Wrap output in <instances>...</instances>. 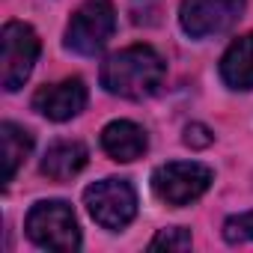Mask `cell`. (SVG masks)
<instances>
[{
    "label": "cell",
    "mask_w": 253,
    "mask_h": 253,
    "mask_svg": "<svg viewBox=\"0 0 253 253\" xmlns=\"http://www.w3.org/2000/svg\"><path fill=\"white\" fill-rule=\"evenodd\" d=\"M167 75L164 57L152 45H128L101 63V86L119 98H149L161 89Z\"/></svg>",
    "instance_id": "obj_1"
},
{
    "label": "cell",
    "mask_w": 253,
    "mask_h": 253,
    "mask_svg": "<svg viewBox=\"0 0 253 253\" xmlns=\"http://www.w3.org/2000/svg\"><path fill=\"white\" fill-rule=\"evenodd\" d=\"M27 238L42 247V250H54V253H75L81 247V229H78V217L72 211L69 203L63 200H42L27 211L24 220Z\"/></svg>",
    "instance_id": "obj_2"
},
{
    "label": "cell",
    "mask_w": 253,
    "mask_h": 253,
    "mask_svg": "<svg viewBox=\"0 0 253 253\" xmlns=\"http://www.w3.org/2000/svg\"><path fill=\"white\" fill-rule=\"evenodd\" d=\"M214 182V173L200 164V161H170V164H161L155 167L152 173V194L173 206V209H182V206H191L194 200H200L209 185Z\"/></svg>",
    "instance_id": "obj_3"
},
{
    "label": "cell",
    "mask_w": 253,
    "mask_h": 253,
    "mask_svg": "<svg viewBox=\"0 0 253 253\" xmlns=\"http://www.w3.org/2000/svg\"><path fill=\"white\" fill-rule=\"evenodd\" d=\"M39 60V36L24 21H9L0 33V84L6 92H18Z\"/></svg>",
    "instance_id": "obj_4"
},
{
    "label": "cell",
    "mask_w": 253,
    "mask_h": 253,
    "mask_svg": "<svg viewBox=\"0 0 253 253\" xmlns=\"http://www.w3.org/2000/svg\"><path fill=\"white\" fill-rule=\"evenodd\" d=\"M89 217L104 229H122L137 214V191L128 179H101L84 191Z\"/></svg>",
    "instance_id": "obj_5"
},
{
    "label": "cell",
    "mask_w": 253,
    "mask_h": 253,
    "mask_svg": "<svg viewBox=\"0 0 253 253\" xmlns=\"http://www.w3.org/2000/svg\"><path fill=\"white\" fill-rule=\"evenodd\" d=\"M116 30V9L110 0H84L66 27V48L84 57L98 54Z\"/></svg>",
    "instance_id": "obj_6"
},
{
    "label": "cell",
    "mask_w": 253,
    "mask_h": 253,
    "mask_svg": "<svg viewBox=\"0 0 253 253\" xmlns=\"http://www.w3.org/2000/svg\"><path fill=\"white\" fill-rule=\"evenodd\" d=\"M247 0H182L179 6V24L191 39H209L223 30H229Z\"/></svg>",
    "instance_id": "obj_7"
},
{
    "label": "cell",
    "mask_w": 253,
    "mask_h": 253,
    "mask_svg": "<svg viewBox=\"0 0 253 253\" xmlns=\"http://www.w3.org/2000/svg\"><path fill=\"white\" fill-rule=\"evenodd\" d=\"M86 84L81 78H66L57 84H48L42 89H36L33 95V110H39L45 119L51 122H66L72 116H78L86 107Z\"/></svg>",
    "instance_id": "obj_8"
},
{
    "label": "cell",
    "mask_w": 253,
    "mask_h": 253,
    "mask_svg": "<svg viewBox=\"0 0 253 253\" xmlns=\"http://www.w3.org/2000/svg\"><path fill=\"white\" fill-rule=\"evenodd\" d=\"M101 149L113 161H137L149 149V137L131 119H113L101 128Z\"/></svg>",
    "instance_id": "obj_9"
},
{
    "label": "cell",
    "mask_w": 253,
    "mask_h": 253,
    "mask_svg": "<svg viewBox=\"0 0 253 253\" xmlns=\"http://www.w3.org/2000/svg\"><path fill=\"white\" fill-rule=\"evenodd\" d=\"M220 78L229 89H253V33L238 36L223 51Z\"/></svg>",
    "instance_id": "obj_10"
},
{
    "label": "cell",
    "mask_w": 253,
    "mask_h": 253,
    "mask_svg": "<svg viewBox=\"0 0 253 253\" xmlns=\"http://www.w3.org/2000/svg\"><path fill=\"white\" fill-rule=\"evenodd\" d=\"M89 161V152L81 140H60L54 143L45 158H42V173L54 182H66L72 176H78Z\"/></svg>",
    "instance_id": "obj_11"
},
{
    "label": "cell",
    "mask_w": 253,
    "mask_h": 253,
    "mask_svg": "<svg viewBox=\"0 0 253 253\" xmlns=\"http://www.w3.org/2000/svg\"><path fill=\"white\" fill-rule=\"evenodd\" d=\"M33 152V134L15 122L0 125V161H3V185H9L18 173V167Z\"/></svg>",
    "instance_id": "obj_12"
},
{
    "label": "cell",
    "mask_w": 253,
    "mask_h": 253,
    "mask_svg": "<svg viewBox=\"0 0 253 253\" xmlns=\"http://www.w3.org/2000/svg\"><path fill=\"white\" fill-rule=\"evenodd\" d=\"M191 229L185 226H170V229H161L152 241H149V250H191Z\"/></svg>",
    "instance_id": "obj_13"
},
{
    "label": "cell",
    "mask_w": 253,
    "mask_h": 253,
    "mask_svg": "<svg viewBox=\"0 0 253 253\" xmlns=\"http://www.w3.org/2000/svg\"><path fill=\"white\" fill-rule=\"evenodd\" d=\"M223 238L229 244H241V241H253V211L244 214H232L223 223Z\"/></svg>",
    "instance_id": "obj_14"
},
{
    "label": "cell",
    "mask_w": 253,
    "mask_h": 253,
    "mask_svg": "<svg viewBox=\"0 0 253 253\" xmlns=\"http://www.w3.org/2000/svg\"><path fill=\"white\" fill-rule=\"evenodd\" d=\"M211 140H214V134L206 128V125H200V122H194V125L185 128V146H191V149H206Z\"/></svg>",
    "instance_id": "obj_15"
}]
</instances>
